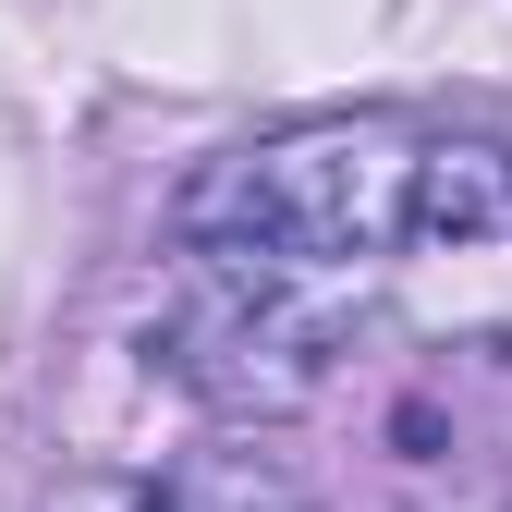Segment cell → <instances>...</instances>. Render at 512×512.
Instances as JSON below:
<instances>
[{
	"label": "cell",
	"mask_w": 512,
	"mask_h": 512,
	"mask_svg": "<svg viewBox=\"0 0 512 512\" xmlns=\"http://www.w3.org/2000/svg\"><path fill=\"white\" fill-rule=\"evenodd\" d=\"M415 147L427 135L403 122H293L183 183V244L220 269H293V281L391 256L415 244Z\"/></svg>",
	"instance_id": "1"
},
{
	"label": "cell",
	"mask_w": 512,
	"mask_h": 512,
	"mask_svg": "<svg viewBox=\"0 0 512 512\" xmlns=\"http://www.w3.org/2000/svg\"><path fill=\"white\" fill-rule=\"evenodd\" d=\"M342 354H354V317L330 293H305L293 269H220V256L147 330V366L208 415H305L342 378Z\"/></svg>",
	"instance_id": "2"
},
{
	"label": "cell",
	"mask_w": 512,
	"mask_h": 512,
	"mask_svg": "<svg viewBox=\"0 0 512 512\" xmlns=\"http://www.w3.org/2000/svg\"><path fill=\"white\" fill-rule=\"evenodd\" d=\"M488 232H512V147L427 135L415 147V244H488Z\"/></svg>",
	"instance_id": "3"
},
{
	"label": "cell",
	"mask_w": 512,
	"mask_h": 512,
	"mask_svg": "<svg viewBox=\"0 0 512 512\" xmlns=\"http://www.w3.org/2000/svg\"><path fill=\"white\" fill-rule=\"evenodd\" d=\"M49 512H183V476H74Z\"/></svg>",
	"instance_id": "4"
}]
</instances>
